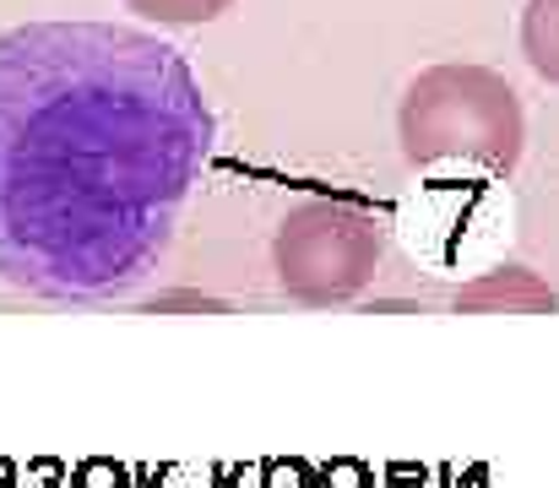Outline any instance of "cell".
<instances>
[{"instance_id":"cell-1","label":"cell","mask_w":559,"mask_h":488,"mask_svg":"<svg viewBox=\"0 0 559 488\" xmlns=\"http://www.w3.org/2000/svg\"><path fill=\"white\" fill-rule=\"evenodd\" d=\"M175 44L126 22L0 33V283L49 305L142 288L212 153Z\"/></svg>"},{"instance_id":"cell-2","label":"cell","mask_w":559,"mask_h":488,"mask_svg":"<svg viewBox=\"0 0 559 488\" xmlns=\"http://www.w3.org/2000/svg\"><path fill=\"white\" fill-rule=\"evenodd\" d=\"M396 136L413 168L473 163L484 174H511L527 147V115L500 71L429 66L407 82L396 104Z\"/></svg>"},{"instance_id":"cell-3","label":"cell","mask_w":559,"mask_h":488,"mask_svg":"<svg viewBox=\"0 0 559 488\" xmlns=\"http://www.w3.org/2000/svg\"><path fill=\"white\" fill-rule=\"evenodd\" d=\"M385 255V228L348 195H310L272 234L277 288L299 305H343L365 294Z\"/></svg>"},{"instance_id":"cell-4","label":"cell","mask_w":559,"mask_h":488,"mask_svg":"<svg viewBox=\"0 0 559 488\" xmlns=\"http://www.w3.org/2000/svg\"><path fill=\"white\" fill-rule=\"evenodd\" d=\"M451 305L467 310V316H549L555 310V288L538 272H527V266H495L478 283L456 288Z\"/></svg>"},{"instance_id":"cell-5","label":"cell","mask_w":559,"mask_h":488,"mask_svg":"<svg viewBox=\"0 0 559 488\" xmlns=\"http://www.w3.org/2000/svg\"><path fill=\"white\" fill-rule=\"evenodd\" d=\"M522 55L549 87H559V0L522 5Z\"/></svg>"},{"instance_id":"cell-6","label":"cell","mask_w":559,"mask_h":488,"mask_svg":"<svg viewBox=\"0 0 559 488\" xmlns=\"http://www.w3.org/2000/svg\"><path fill=\"white\" fill-rule=\"evenodd\" d=\"M228 5L234 0H126V11L158 27H201V22H217Z\"/></svg>"},{"instance_id":"cell-7","label":"cell","mask_w":559,"mask_h":488,"mask_svg":"<svg viewBox=\"0 0 559 488\" xmlns=\"http://www.w3.org/2000/svg\"><path fill=\"white\" fill-rule=\"evenodd\" d=\"M321 488H370V473H365L359 462H332V467L321 473Z\"/></svg>"},{"instance_id":"cell-8","label":"cell","mask_w":559,"mask_h":488,"mask_svg":"<svg viewBox=\"0 0 559 488\" xmlns=\"http://www.w3.org/2000/svg\"><path fill=\"white\" fill-rule=\"evenodd\" d=\"M266 488H310V478H305L299 462H272L266 467Z\"/></svg>"},{"instance_id":"cell-9","label":"cell","mask_w":559,"mask_h":488,"mask_svg":"<svg viewBox=\"0 0 559 488\" xmlns=\"http://www.w3.org/2000/svg\"><path fill=\"white\" fill-rule=\"evenodd\" d=\"M82 488H120L126 484V473L120 467H109V462H93V467H82V478H76Z\"/></svg>"}]
</instances>
